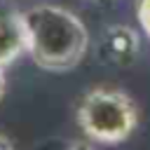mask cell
<instances>
[{
  "label": "cell",
  "mask_w": 150,
  "mask_h": 150,
  "mask_svg": "<svg viewBox=\"0 0 150 150\" xmlns=\"http://www.w3.org/2000/svg\"><path fill=\"white\" fill-rule=\"evenodd\" d=\"M30 59L52 73L75 68L89 49V30L77 14L59 5H38L23 12Z\"/></svg>",
  "instance_id": "cell-1"
},
{
  "label": "cell",
  "mask_w": 150,
  "mask_h": 150,
  "mask_svg": "<svg viewBox=\"0 0 150 150\" xmlns=\"http://www.w3.org/2000/svg\"><path fill=\"white\" fill-rule=\"evenodd\" d=\"M75 120L87 138L96 143L115 145L127 141L136 131L138 105L122 89L94 87L80 98Z\"/></svg>",
  "instance_id": "cell-2"
},
{
  "label": "cell",
  "mask_w": 150,
  "mask_h": 150,
  "mask_svg": "<svg viewBox=\"0 0 150 150\" xmlns=\"http://www.w3.org/2000/svg\"><path fill=\"white\" fill-rule=\"evenodd\" d=\"M141 54V38L136 33V28L124 26V23H115L108 26L101 33L98 40V56L117 68H129L136 63Z\"/></svg>",
  "instance_id": "cell-3"
},
{
  "label": "cell",
  "mask_w": 150,
  "mask_h": 150,
  "mask_svg": "<svg viewBox=\"0 0 150 150\" xmlns=\"http://www.w3.org/2000/svg\"><path fill=\"white\" fill-rule=\"evenodd\" d=\"M28 47L23 12L0 9V68L14 63Z\"/></svg>",
  "instance_id": "cell-4"
},
{
  "label": "cell",
  "mask_w": 150,
  "mask_h": 150,
  "mask_svg": "<svg viewBox=\"0 0 150 150\" xmlns=\"http://www.w3.org/2000/svg\"><path fill=\"white\" fill-rule=\"evenodd\" d=\"M136 19L145 35L150 38V0H136Z\"/></svg>",
  "instance_id": "cell-5"
},
{
  "label": "cell",
  "mask_w": 150,
  "mask_h": 150,
  "mask_svg": "<svg viewBox=\"0 0 150 150\" xmlns=\"http://www.w3.org/2000/svg\"><path fill=\"white\" fill-rule=\"evenodd\" d=\"M63 150H94L89 143H84V141H73V143H68Z\"/></svg>",
  "instance_id": "cell-6"
},
{
  "label": "cell",
  "mask_w": 150,
  "mask_h": 150,
  "mask_svg": "<svg viewBox=\"0 0 150 150\" xmlns=\"http://www.w3.org/2000/svg\"><path fill=\"white\" fill-rule=\"evenodd\" d=\"M0 150H14V145H12V141L5 136V134H0Z\"/></svg>",
  "instance_id": "cell-7"
},
{
  "label": "cell",
  "mask_w": 150,
  "mask_h": 150,
  "mask_svg": "<svg viewBox=\"0 0 150 150\" xmlns=\"http://www.w3.org/2000/svg\"><path fill=\"white\" fill-rule=\"evenodd\" d=\"M5 87H7V82H5V68H0V101L5 96Z\"/></svg>",
  "instance_id": "cell-8"
}]
</instances>
